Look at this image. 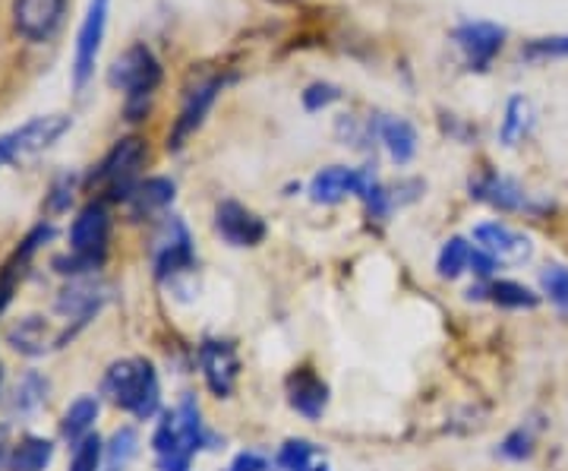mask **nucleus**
Listing matches in <instances>:
<instances>
[{"label": "nucleus", "mask_w": 568, "mask_h": 471, "mask_svg": "<svg viewBox=\"0 0 568 471\" xmlns=\"http://www.w3.org/2000/svg\"><path fill=\"white\" fill-rule=\"evenodd\" d=\"M209 433L203 424V411L196 395H183L181 405L174 411H164L155 437H152V450L159 459V471H190L193 455L209 447Z\"/></svg>", "instance_id": "f257e3e1"}, {"label": "nucleus", "mask_w": 568, "mask_h": 471, "mask_svg": "<svg viewBox=\"0 0 568 471\" xmlns=\"http://www.w3.org/2000/svg\"><path fill=\"white\" fill-rule=\"evenodd\" d=\"M108 82H111L114 89H121L123 96H126L123 114H126V121L136 123L149 114L152 99H155V92H159V86H162V63L152 54V48H145V44H130L121 58L111 63Z\"/></svg>", "instance_id": "f03ea898"}, {"label": "nucleus", "mask_w": 568, "mask_h": 471, "mask_svg": "<svg viewBox=\"0 0 568 471\" xmlns=\"http://www.w3.org/2000/svg\"><path fill=\"white\" fill-rule=\"evenodd\" d=\"M102 392L118 409L136 414L140 421L155 418L159 405H162L159 373L142 358H126V361L111 364L102 380Z\"/></svg>", "instance_id": "7ed1b4c3"}, {"label": "nucleus", "mask_w": 568, "mask_h": 471, "mask_svg": "<svg viewBox=\"0 0 568 471\" xmlns=\"http://www.w3.org/2000/svg\"><path fill=\"white\" fill-rule=\"evenodd\" d=\"M145 159H149L145 140H140V137H123V140H118V143L104 152L102 162L92 168V174L85 178V187L104 190L108 200L123 203L126 193L136 184V171H140Z\"/></svg>", "instance_id": "20e7f679"}, {"label": "nucleus", "mask_w": 568, "mask_h": 471, "mask_svg": "<svg viewBox=\"0 0 568 471\" xmlns=\"http://www.w3.org/2000/svg\"><path fill=\"white\" fill-rule=\"evenodd\" d=\"M234 80V77H224V73H215V77H205L196 86H190L186 89V96H183V108H181V118L174 121V130H171V137H168V149L171 152H181L186 140L200 130L205 123V114L212 111V104L215 99L224 92V86Z\"/></svg>", "instance_id": "39448f33"}, {"label": "nucleus", "mask_w": 568, "mask_h": 471, "mask_svg": "<svg viewBox=\"0 0 568 471\" xmlns=\"http://www.w3.org/2000/svg\"><path fill=\"white\" fill-rule=\"evenodd\" d=\"M152 263H155V279H178L181 272H190L196 263L193 253V238L190 228L183 226L178 216L164 219L159 234H155V247H152Z\"/></svg>", "instance_id": "423d86ee"}, {"label": "nucleus", "mask_w": 568, "mask_h": 471, "mask_svg": "<svg viewBox=\"0 0 568 471\" xmlns=\"http://www.w3.org/2000/svg\"><path fill=\"white\" fill-rule=\"evenodd\" d=\"M470 197L480 200V203L493 206V209H499V212H528V216H540V212H547L549 209V203L534 200V193H528L515 178L496 174V171H484L480 178H474V181H470Z\"/></svg>", "instance_id": "0eeeda50"}, {"label": "nucleus", "mask_w": 568, "mask_h": 471, "mask_svg": "<svg viewBox=\"0 0 568 471\" xmlns=\"http://www.w3.org/2000/svg\"><path fill=\"white\" fill-rule=\"evenodd\" d=\"M452 41H455V48L462 51L467 70L484 73V70H489V63L496 61V54L503 51V44H506V29L496 26V22L467 20L458 22V26L452 29Z\"/></svg>", "instance_id": "6e6552de"}, {"label": "nucleus", "mask_w": 568, "mask_h": 471, "mask_svg": "<svg viewBox=\"0 0 568 471\" xmlns=\"http://www.w3.org/2000/svg\"><path fill=\"white\" fill-rule=\"evenodd\" d=\"M108 7H111V0H89V7H85L80 36H77V54H73V86L77 89H82L95 73V61H99L104 29H108Z\"/></svg>", "instance_id": "1a4fd4ad"}, {"label": "nucleus", "mask_w": 568, "mask_h": 471, "mask_svg": "<svg viewBox=\"0 0 568 471\" xmlns=\"http://www.w3.org/2000/svg\"><path fill=\"white\" fill-rule=\"evenodd\" d=\"M200 368H203V380L212 395L227 399L234 392L237 377H241V361H237V351L231 342H219V339L203 342L200 345Z\"/></svg>", "instance_id": "9d476101"}, {"label": "nucleus", "mask_w": 568, "mask_h": 471, "mask_svg": "<svg viewBox=\"0 0 568 471\" xmlns=\"http://www.w3.org/2000/svg\"><path fill=\"white\" fill-rule=\"evenodd\" d=\"M215 231L231 247H256L263 244L265 234H268L263 219L253 209L237 203V200L219 203V209H215Z\"/></svg>", "instance_id": "9b49d317"}, {"label": "nucleus", "mask_w": 568, "mask_h": 471, "mask_svg": "<svg viewBox=\"0 0 568 471\" xmlns=\"http://www.w3.org/2000/svg\"><path fill=\"white\" fill-rule=\"evenodd\" d=\"M67 13V0H17L13 3V22L17 32L29 41H44L58 32Z\"/></svg>", "instance_id": "f8f14e48"}, {"label": "nucleus", "mask_w": 568, "mask_h": 471, "mask_svg": "<svg viewBox=\"0 0 568 471\" xmlns=\"http://www.w3.org/2000/svg\"><path fill=\"white\" fill-rule=\"evenodd\" d=\"M474 241L480 250H487L489 257L503 267V263H528L534 244L528 234H518L515 228L503 222H484L474 228Z\"/></svg>", "instance_id": "ddd939ff"}, {"label": "nucleus", "mask_w": 568, "mask_h": 471, "mask_svg": "<svg viewBox=\"0 0 568 471\" xmlns=\"http://www.w3.org/2000/svg\"><path fill=\"white\" fill-rule=\"evenodd\" d=\"M108 209L104 203H89L80 216L73 219L70 228V250L73 253H85V257H99L104 260V247H108Z\"/></svg>", "instance_id": "4468645a"}, {"label": "nucleus", "mask_w": 568, "mask_h": 471, "mask_svg": "<svg viewBox=\"0 0 568 471\" xmlns=\"http://www.w3.org/2000/svg\"><path fill=\"white\" fill-rule=\"evenodd\" d=\"M287 402L297 414H304L306 421H320L323 411L328 409V387L323 377L310 368L294 370L287 377Z\"/></svg>", "instance_id": "2eb2a0df"}, {"label": "nucleus", "mask_w": 568, "mask_h": 471, "mask_svg": "<svg viewBox=\"0 0 568 471\" xmlns=\"http://www.w3.org/2000/svg\"><path fill=\"white\" fill-rule=\"evenodd\" d=\"M357 190H361V168L332 164L310 181V200L320 206H335L345 197H357Z\"/></svg>", "instance_id": "dca6fc26"}, {"label": "nucleus", "mask_w": 568, "mask_h": 471, "mask_svg": "<svg viewBox=\"0 0 568 471\" xmlns=\"http://www.w3.org/2000/svg\"><path fill=\"white\" fill-rule=\"evenodd\" d=\"M104 301V285H99L95 279H73L70 285L63 288L61 298L54 301V308L61 317L73 320L77 327L89 323L92 313H99Z\"/></svg>", "instance_id": "f3484780"}, {"label": "nucleus", "mask_w": 568, "mask_h": 471, "mask_svg": "<svg viewBox=\"0 0 568 471\" xmlns=\"http://www.w3.org/2000/svg\"><path fill=\"white\" fill-rule=\"evenodd\" d=\"M174 197H178L174 181H168V178H149V181H136L123 203L130 209V219L142 222V219H149L155 212H164L168 206L174 203Z\"/></svg>", "instance_id": "a211bd4d"}, {"label": "nucleus", "mask_w": 568, "mask_h": 471, "mask_svg": "<svg viewBox=\"0 0 568 471\" xmlns=\"http://www.w3.org/2000/svg\"><path fill=\"white\" fill-rule=\"evenodd\" d=\"M373 137L386 146L395 164H407L417 156V130L405 118H373Z\"/></svg>", "instance_id": "6ab92c4d"}, {"label": "nucleus", "mask_w": 568, "mask_h": 471, "mask_svg": "<svg viewBox=\"0 0 568 471\" xmlns=\"http://www.w3.org/2000/svg\"><path fill=\"white\" fill-rule=\"evenodd\" d=\"M7 342L20 354H29V358H39L48 349H58L61 339L51 335V327L44 323V317H22L13 327L7 329Z\"/></svg>", "instance_id": "aec40b11"}, {"label": "nucleus", "mask_w": 568, "mask_h": 471, "mask_svg": "<svg viewBox=\"0 0 568 471\" xmlns=\"http://www.w3.org/2000/svg\"><path fill=\"white\" fill-rule=\"evenodd\" d=\"M467 294H470V298H474V294H487L489 301L503 310H534L540 304V294H537V291H530V288L521 285V282H511V279H493L487 288H477V291L470 288Z\"/></svg>", "instance_id": "412c9836"}, {"label": "nucleus", "mask_w": 568, "mask_h": 471, "mask_svg": "<svg viewBox=\"0 0 568 471\" xmlns=\"http://www.w3.org/2000/svg\"><path fill=\"white\" fill-rule=\"evenodd\" d=\"M530 127H534V104L525 96L508 99L506 111H503V123H499V140H503V146L511 149V146L521 143L530 133Z\"/></svg>", "instance_id": "4be33fe9"}, {"label": "nucleus", "mask_w": 568, "mask_h": 471, "mask_svg": "<svg viewBox=\"0 0 568 471\" xmlns=\"http://www.w3.org/2000/svg\"><path fill=\"white\" fill-rule=\"evenodd\" d=\"M54 459V443L44 437H22L20 443L10 452V471H44Z\"/></svg>", "instance_id": "5701e85b"}, {"label": "nucleus", "mask_w": 568, "mask_h": 471, "mask_svg": "<svg viewBox=\"0 0 568 471\" xmlns=\"http://www.w3.org/2000/svg\"><path fill=\"white\" fill-rule=\"evenodd\" d=\"M95 418H99V399H92V395H82V399H77L70 409L63 411V421H61L63 440H70V443H80V440H85L89 431H92V424H95Z\"/></svg>", "instance_id": "b1692460"}, {"label": "nucleus", "mask_w": 568, "mask_h": 471, "mask_svg": "<svg viewBox=\"0 0 568 471\" xmlns=\"http://www.w3.org/2000/svg\"><path fill=\"white\" fill-rule=\"evenodd\" d=\"M136 452H140V437H136L133 428L114 431L111 443L104 447V459H108L104 471H126V465L136 459Z\"/></svg>", "instance_id": "393cba45"}, {"label": "nucleus", "mask_w": 568, "mask_h": 471, "mask_svg": "<svg viewBox=\"0 0 568 471\" xmlns=\"http://www.w3.org/2000/svg\"><path fill=\"white\" fill-rule=\"evenodd\" d=\"M470 253L474 247L467 244L465 238H448L443 250H439V260H436V269L443 279H458L465 269H470Z\"/></svg>", "instance_id": "a878e982"}, {"label": "nucleus", "mask_w": 568, "mask_h": 471, "mask_svg": "<svg viewBox=\"0 0 568 471\" xmlns=\"http://www.w3.org/2000/svg\"><path fill=\"white\" fill-rule=\"evenodd\" d=\"M44 399H48V380L39 373H26L17 392H13V409L20 414H32L44 405Z\"/></svg>", "instance_id": "bb28decb"}, {"label": "nucleus", "mask_w": 568, "mask_h": 471, "mask_svg": "<svg viewBox=\"0 0 568 471\" xmlns=\"http://www.w3.org/2000/svg\"><path fill=\"white\" fill-rule=\"evenodd\" d=\"M316 459H320V447L316 443H310V440H287L278 450V455H275V465L282 471H304Z\"/></svg>", "instance_id": "cd10ccee"}, {"label": "nucleus", "mask_w": 568, "mask_h": 471, "mask_svg": "<svg viewBox=\"0 0 568 471\" xmlns=\"http://www.w3.org/2000/svg\"><path fill=\"white\" fill-rule=\"evenodd\" d=\"M568 58V36H547V39H530L521 44V61L544 63Z\"/></svg>", "instance_id": "c85d7f7f"}, {"label": "nucleus", "mask_w": 568, "mask_h": 471, "mask_svg": "<svg viewBox=\"0 0 568 471\" xmlns=\"http://www.w3.org/2000/svg\"><path fill=\"white\" fill-rule=\"evenodd\" d=\"M540 288H544L552 308L568 313V267L552 263V267L540 269Z\"/></svg>", "instance_id": "c756f323"}, {"label": "nucleus", "mask_w": 568, "mask_h": 471, "mask_svg": "<svg viewBox=\"0 0 568 471\" xmlns=\"http://www.w3.org/2000/svg\"><path fill=\"white\" fill-rule=\"evenodd\" d=\"M26 156H36L29 123H22V127H17V130H10V133L0 137V164L17 162V159H26Z\"/></svg>", "instance_id": "7c9ffc66"}, {"label": "nucleus", "mask_w": 568, "mask_h": 471, "mask_svg": "<svg viewBox=\"0 0 568 471\" xmlns=\"http://www.w3.org/2000/svg\"><path fill=\"white\" fill-rule=\"evenodd\" d=\"M102 459H104V443L99 437H85L77 443L73 450V459H70V471H102Z\"/></svg>", "instance_id": "2f4dec72"}, {"label": "nucleus", "mask_w": 568, "mask_h": 471, "mask_svg": "<svg viewBox=\"0 0 568 471\" xmlns=\"http://www.w3.org/2000/svg\"><path fill=\"white\" fill-rule=\"evenodd\" d=\"M530 452H534V433L528 428H515V431L508 433L506 440L499 443V455L503 459H511V462H525L530 459Z\"/></svg>", "instance_id": "473e14b6"}, {"label": "nucleus", "mask_w": 568, "mask_h": 471, "mask_svg": "<svg viewBox=\"0 0 568 471\" xmlns=\"http://www.w3.org/2000/svg\"><path fill=\"white\" fill-rule=\"evenodd\" d=\"M342 99V89L335 82H310L304 89V108L306 111H323L328 104Z\"/></svg>", "instance_id": "72a5a7b5"}, {"label": "nucleus", "mask_w": 568, "mask_h": 471, "mask_svg": "<svg viewBox=\"0 0 568 471\" xmlns=\"http://www.w3.org/2000/svg\"><path fill=\"white\" fill-rule=\"evenodd\" d=\"M73 187H77V178H73V174H61V178L51 184V193H48V203H44V209H48L51 216H61V212H67L70 203H73Z\"/></svg>", "instance_id": "f704fd0d"}, {"label": "nucleus", "mask_w": 568, "mask_h": 471, "mask_svg": "<svg viewBox=\"0 0 568 471\" xmlns=\"http://www.w3.org/2000/svg\"><path fill=\"white\" fill-rule=\"evenodd\" d=\"M22 272H26V263H20L17 257L3 267V272H0V313L7 310V304H10V298H13V288H17V282L22 279Z\"/></svg>", "instance_id": "c9c22d12"}, {"label": "nucleus", "mask_w": 568, "mask_h": 471, "mask_svg": "<svg viewBox=\"0 0 568 471\" xmlns=\"http://www.w3.org/2000/svg\"><path fill=\"white\" fill-rule=\"evenodd\" d=\"M499 269V263L489 257L487 250H480V247H474V253H470V272L477 275V279H489L493 272Z\"/></svg>", "instance_id": "e433bc0d"}, {"label": "nucleus", "mask_w": 568, "mask_h": 471, "mask_svg": "<svg viewBox=\"0 0 568 471\" xmlns=\"http://www.w3.org/2000/svg\"><path fill=\"white\" fill-rule=\"evenodd\" d=\"M272 469V462L260 455V452H241L234 462H231V469L227 471H268Z\"/></svg>", "instance_id": "4c0bfd02"}, {"label": "nucleus", "mask_w": 568, "mask_h": 471, "mask_svg": "<svg viewBox=\"0 0 568 471\" xmlns=\"http://www.w3.org/2000/svg\"><path fill=\"white\" fill-rule=\"evenodd\" d=\"M10 431H7V428H3V424H0V465H3V462H10Z\"/></svg>", "instance_id": "58836bf2"}, {"label": "nucleus", "mask_w": 568, "mask_h": 471, "mask_svg": "<svg viewBox=\"0 0 568 471\" xmlns=\"http://www.w3.org/2000/svg\"><path fill=\"white\" fill-rule=\"evenodd\" d=\"M304 471H328V465H325V462H320V459H316V462H313V465H306Z\"/></svg>", "instance_id": "ea45409f"}, {"label": "nucleus", "mask_w": 568, "mask_h": 471, "mask_svg": "<svg viewBox=\"0 0 568 471\" xmlns=\"http://www.w3.org/2000/svg\"><path fill=\"white\" fill-rule=\"evenodd\" d=\"M0 387H3V364H0Z\"/></svg>", "instance_id": "a19ab883"}, {"label": "nucleus", "mask_w": 568, "mask_h": 471, "mask_svg": "<svg viewBox=\"0 0 568 471\" xmlns=\"http://www.w3.org/2000/svg\"><path fill=\"white\" fill-rule=\"evenodd\" d=\"M278 3H287V0H278Z\"/></svg>", "instance_id": "79ce46f5"}]
</instances>
